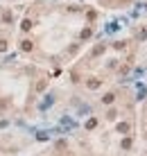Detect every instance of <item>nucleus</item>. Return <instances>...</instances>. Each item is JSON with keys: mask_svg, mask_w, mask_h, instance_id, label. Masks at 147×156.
<instances>
[{"mask_svg": "<svg viewBox=\"0 0 147 156\" xmlns=\"http://www.w3.org/2000/svg\"><path fill=\"white\" fill-rule=\"evenodd\" d=\"M95 124H97V120H95V118H91V120L86 122V129H95Z\"/></svg>", "mask_w": 147, "mask_h": 156, "instance_id": "20e7f679", "label": "nucleus"}, {"mask_svg": "<svg viewBox=\"0 0 147 156\" xmlns=\"http://www.w3.org/2000/svg\"><path fill=\"white\" fill-rule=\"evenodd\" d=\"M30 27H32V20H30V18H25V20H23V25H20V30H30Z\"/></svg>", "mask_w": 147, "mask_h": 156, "instance_id": "7ed1b4c3", "label": "nucleus"}, {"mask_svg": "<svg viewBox=\"0 0 147 156\" xmlns=\"http://www.w3.org/2000/svg\"><path fill=\"white\" fill-rule=\"evenodd\" d=\"M118 131H120V134H127V131H129V124H127V122L118 124Z\"/></svg>", "mask_w": 147, "mask_h": 156, "instance_id": "f03ea898", "label": "nucleus"}, {"mask_svg": "<svg viewBox=\"0 0 147 156\" xmlns=\"http://www.w3.org/2000/svg\"><path fill=\"white\" fill-rule=\"evenodd\" d=\"M7 50V41H0V52H5Z\"/></svg>", "mask_w": 147, "mask_h": 156, "instance_id": "6e6552de", "label": "nucleus"}, {"mask_svg": "<svg viewBox=\"0 0 147 156\" xmlns=\"http://www.w3.org/2000/svg\"><path fill=\"white\" fill-rule=\"evenodd\" d=\"M122 147H124V149H129V147H131V140H129V138H127V140H122Z\"/></svg>", "mask_w": 147, "mask_h": 156, "instance_id": "0eeeda50", "label": "nucleus"}, {"mask_svg": "<svg viewBox=\"0 0 147 156\" xmlns=\"http://www.w3.org/2000/svg\"><path fill=\"white\" fill-rule=\"evenodd\" d=\"M20 50H32V43H30V41H23V43H20Z\"/></svg>", "mask_w": 147, "mask_h": 156, "instance_id": "39448f33", "label": "nucleus"}, {"mask_svg": "<svg viewBox=\"0 0 147 156\" xmlns=\"http://www.w3.org/2000/svg\"><path fill=\"white\" fill-rule=\"evenodd\" d=\"M113 100H115V95H113V93H109V95H104V97H102V102H104V104H111Z\"/></svg>", "mask_w": 147, "mask_h": 156, "instance_id": "f257e3e1", "label": "nucleus"}, {"mask_svg": "<svg viewBox=\"0 0 147 156\" xmlns=\"http://www.w3.org/2000/svg\"><path fill=\"white\" fill-rule=\"evenodd\" d=\"M88 88H100V82H95V79H91V82H88Z\"/></svg>", "mask_w": 147, "mask_h": 156, "instance_id": "423d86ee", "label": "nucleus"}]
</instances>
